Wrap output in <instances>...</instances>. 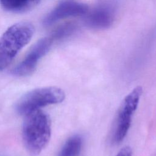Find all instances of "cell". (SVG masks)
<instances>
[{"instance_id": "1", "label": "cell", "mask_w": 156, "mask_h": 156, "mask_svg": "<svg viewBox=\"0 0 156 156\" xmlns=\"http://www.w3.org/2000/svg\"><path fill=\"white\" fill-rule=\"evenodd\" d=\"M22 136L25 147L33 156H36L48 145L51 135V120L40 109L32 111L24 115Z\"/></svg>"}, {"instance_id": "2", "label": "cell", "mask_w": 156, "mask_h": 156, "mask_svg": "<svg viewBox=\"0 0 156 156\" xmlns=\"http://www.w3.org/2000/svg\"><path fill=\"white\" fill-rule=\"evenodd\" d=\"M33 26L20 22L9 27L0 38V70L7 68L18 53L31 40Z\"/></svg>"}, {"instance_id": "3", "label": "cell", "mask_w": 156, "mask_h": 156, "mask_svg": "<svg viewBox=\"0 0 156 156\" xmlns=\"http://www.w3.org/2000/svg\"><path fill=\"white\" fill-rule=\"evenodd\" d=\"M65 98L64 91L58 87L37 88L29 91L18 100L16 104V110L19 114L25 115L41 107L60 103Z\"/></svg>"}, {"instance_id": "4", "label": "cell", "mask_w": 156, "mask_h": 156, "mask_svg": "<svg viewBox=\"0 0 156 156\" xmlns=\"http://www.w3.org/2000/svg\"><path fill=\"white\" fill-rule=\"evenodd\" d=\"M142 93V87L138 86L122 101L117 114L113 134V140L115 143H121L128 133L132 116L138 107Z\"/></svg>"}, {"instance_id": "5", "label": "cell", "mask_w": 156, "mask_h": 156, "mask_svg": "<svg viewBox=\"0 0 156 156\" xmlns=\"http://www.w3.org/2000/svg\"><path fill=\"white\" fill-rule=\"evenodd\" d=\"M53 41L49 37L38 40L29 50L25 57L13 69V74L18 76H28L35 69L40 60L49 51Z\"/></svg>"}, {"instance_id": "6", "label": "cell", "mask_w": 156, "mask_h": 156, "mask_svg": "<svg viewBox=\"0 0 156 156\" xmlns=\"http://www.w3.org/2000/svg\"><path fill=\"white\" fill-rule=\"evenodd\" d=\"M115 14L116 7L113 3L108 1L102 2L87 15L85 23L93 29H106L113 24Z\"/></svg>"}, {"instance_id": "7", "label": "cell", "mask_w": 156, "mask_h": 156, "mask_svg": "<svg viewBox=\"0 0 156 156\" xmlns=\"http://www.w3.org/2000/svg\"><path fill=\"white\" fill-rule=\"evenodd\" d=\"M88 11V7L85 4L74 1H63L45 16L43 24L49 26L64 18L85 15Z\"/></svg>"}, {"instance_id": "8", "label": "cell", "mask_w": 156, "mask_h": 156, "mask_svg": "<svg viewBox=\"0 0 156 156\" xmlns=\"http://www.w3.org/2000/svg\"><path fill=\"white\" fill-rule=\"evenodd\" d=\"M40 0H0L1 6L13 13H23L33 9Z\"/></svg>"}, {"instance_id": "9", "label": "cell", "mask_w": 156, "mask_h": 156, "mask_svg": "<svg viewBox=\"0 0 156 156\" xmlns=\"http://www.w3.org/2000/svg\"><path fill=\"white\" fill-rule=\"evenodd\" d=\"M83 138L79 135L70 137L64 144L57 156H76L81 150Z\"/></svg>"}, {"instance_id": "10", "label": "cell", "mask_w": 156, "mask_h": 156, "mask_svg": "<svg viewBox=\"0 0 156 156\" xmlns=\"http://www.w3.org/2000/svg\"><path fill=\"white\" fill-rule=\"evenodd\" d=\"M76 29V26L73 23H69L63 24L54 29L49 37L53 42L58 41L71 35L75 31Z\"/></svg>"}, {"instance_id": "11", "label": "cell", "mask_w": 156, "mask_h": 156, "mask_svg": "<svg viewBox=\"0 0 156 156\" xmlns=\"http://www.w3.org/2000/svg\"><path fill=\"white\" fill-rule=\"evenodd\" d=\"M132 151L130 147L125 146L122 147L116 156H132Z\"/></svg>"}]
</instances>
